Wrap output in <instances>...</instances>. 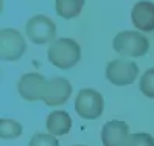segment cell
Wrapping results in <instances>:
<instances>
[{"label":"cell","instance_id":"8fae6325","mask_svg":"<svg viewBox=\"0 0 154 146\" xmlns=\"http://www.w3.org/2000/svg\"><path fill=\"white\" fill-rule=\"evenodd\" d=\"M47 131L51 135H66L72 127V118L66 111H53L47 117Z\"/></svg>","mask_w":154,"mask_h":146},{"label":"cell","instance_id":"9a60e30c","mask_svg":"<svg viewBox=\"0 0 154 146\" xmlns=\"http://www.w3.org/2000/svg\"><path fill=\"white\" fill-rule=\"evenodd\" d=\"M28 146H59V141L56 140L55 135L51 134H34Z\"/></svg>","mask_w":154,"mask_h":146},{"label":"cell","instance_id":"6da1fadb","mask_svg":"<svg viewBox=\"0 0 154 146\" xmlns=\"http://www.w3.org/2000/svg\"><path fill=\"white\" fill-rule=\"evenodd\" d=\"M48 61L61 70H69L75 67L81 59V48L76 41L69 38H61L53 42L47 51Z\"/></svg>","mask_w":154,"mask_h":146},{"label":"cell","instance_id":"277c9868","mask_svg":"<svg viewBox=\"0 0 154 146\" xmlns=\"http://www.w3.org/2000/svg\"><path fill=\"white\" fill-rule=\"evenodd\" d=\"M25 33L28 39L34 44H47L56 36V25L50 17L38 14L33 16L25 25Z\"/></svg>","mask_w":154,"mask_h":146},{"label":"cell","instance_id":"e0dca14e","mask_svg":"<svg viewBox=\"0 0 154 146\" xmlns=\"http://www.w3.org/2000/svg\"><path fill=\"white\" fill-rule=\"evenodd\" d=\"M75 146H84V144H75Z\"/></svg>","mask_w":154,"mask_h":146},{"label":"cell","instance_id":"8992f818","mask_svg":"<svg viewBox=\"0 0 154 146\" xmlns=\"http://www.w3.org/2000/svg\"><path fill=\"white\" fill-rule=\"evenodd\" d=\"M139 75V67L132 61L115 59L111 61L106 67V78L114 86H129Z\"/></svg>","mask_w":154,"mask_h":146},{"label":"cell","instance_id":"7a4b0ae2","mask_svg":"<svg viewBox=\"0 0 154 146\" xmlns=\"http://www.w3.org/2000/svg\"><path fill=\"white\" fill-rule=\"evenodd\" d=\"M114 50L126 58H139L146 54L149 42L143 34L137 31H122L112 41Z\"/></svg>","mask_w":154,"mask_h":146},{"label":"cell","instance_id":"4fadbf2b","mask_svg":"<svg viewBox=\"0 0 154 146\" xmlns=\"http://www.w3.org/2000/svg\"><path fill=\"white\" fill-rule=\"evenodd\" d=\"M20 134H22V126L17 121L8 120V118H3L0 121V135H2V138L5 140L17 138V137H20Z\"/></svg>","mask_w":154,"mask_h":146},{"label":"cell","instance_id":"5b68a950","mask_svg":"<svg viewBox=\"0 0 154 146\" xmlns=\"http://www.w3.org/2000/svg\"><path fill=\"white\" fill-rule=\"evenodd\" d=\"M25 50V41L17 30L3 28L0 31V56H2V61H19Z\"/></svg>","mask_w":154,"mask_h":146},{"label":"cell","instance_id":"5bb4252c","mask_svg":"<svg viewBox=\"0 0 154 146\" xmlns=\"http://www.w3.org/2000/svg\"><path fill=\"white\" fill-rule=\"evenodd\" d=\"M140 90L145 96L154 99V68H148L140 78Z\"/></svg>","mask_w":154,"mask_h":146},{"label":"cell","instance_id":"7c38bea8","mask_svg":"<svg viewBox=\"0 0 154 146\" xmlns=\"http://www.w3.org/2000/svg\"><path fill=\"white\" fill-rule=\"evenodd\" d=\"M84 2L86 0H56L55 8L58 16L62 19H73L81 13Z\"/></svg>","mask_w":154,"mask_h":146},{"label":"cell","instance_id":"30bf717a","mask_svg":"<svg viewBox=\"0 0 154 146\" xmlns=\"http://www.w3.org/2000/svg\"><path fill=\"white\" fill-rule=\"evenodd\" d=\"M132 23L140 31H152L154 30V3L148 0H142L134 5L131 11Z\"/></svg>","mask_w":154,"mask_h":146},{"label":"cell","instance_id":"2e32d148","mask_svg":"<svg viewBox=\"0 0 154 146\" xmlns=\"http://www.w3.org/2000/svg\"><path fill=\"white\" fill-rule=\"evenodd\" d=\"M125 146H154V138L146 132H137L129 137Z\"/></svg>","mask_w":154,"mask_h":146},{"label":"cell","instance_id":"52a82bcc","mask_svg":"<svg viewBox=\"0 0 154 146\" xmlns=\"http://www.w3.org/2000/svg\"><path fill=\"white\" fill-rule=\"evenodd\" d=\"M72 95V84L66 78L56 76L47 79L44 87V95H42V101L47 106H61L69 101V98Z\"/></svg>","mask_w":154,"mask_h":146},{"label":"cell","instance_id":"ba28073f","mask_svg":"<svg viewBox=\"0 0 154 146\" xmlns=\"http://www.w3.org/2000/svg\"><path fill=\"white\" fill-rule=\"evenodd\" d=\"M45 79L39 73H25V75L19 79L17 83V89H19V93L23 99L26 101H39L42 99L44 95V87H45Z\"/></svg>","mask_w":154,"mask_h":146},{"label":"cell","instance_id":"3957f363","mask_svg":"<svg viewBox=\"0 0 154 146\" xmlns=\"http://www.w3.org/2000/svg\"><path fill=\"white\" fill-rule=\"evenodd\" d=\"M75 111L84 120H97L104 111V98L94 89H83L76 95Z\"/></svg>","mask_w":154,"mask_h":146},{"label":"cell","instance_id":"9c48e42d","mask_svg":"<svg viewBox=\"0 0 154 146\" xmlns=\"http://www.w3.org/2000/svg\"><path fill=\"white\" fill-rule=\"evenodd\" d=\"M129 138V126L120 120L107 121L101 129L103 146H125Z\"/></svg>","mask_w":154,"mask_h":146}]
</instances>
